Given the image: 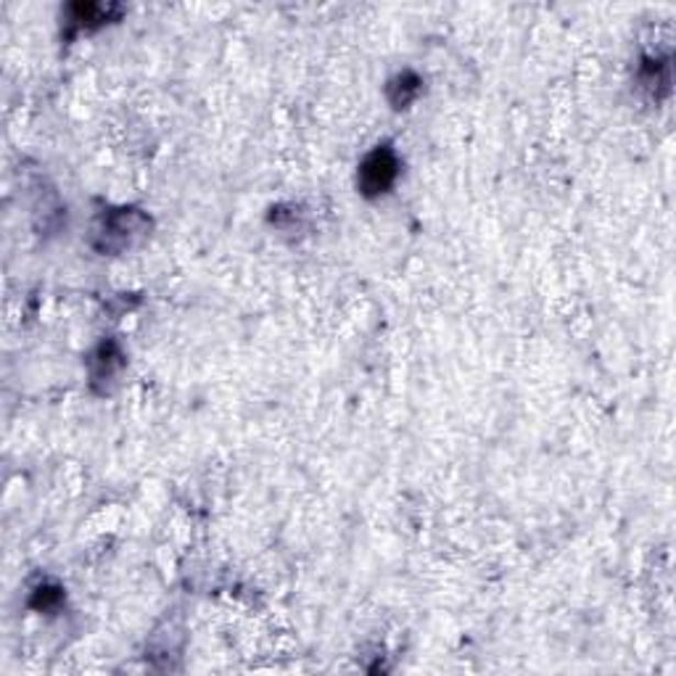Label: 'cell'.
Instances as JSON below:
<instances>
[{
	"label": "cell",
	"instance_id": "6da1fadb",
	"mask_svg": "<svg viewBox=\"0 0 676 676\" xmlns=\"http://www.w3.org/2000/svg\"><path fill=\"white\" fill-rule=\"evenodd\" d=\"M399 175V159L389 146H378L373 154L365 156L359 167V188L365 196H380L394 186Z\"/></svg>",
	"mask_w": 676,
	"mask_h": 676
}]
</instances>
